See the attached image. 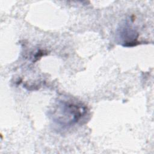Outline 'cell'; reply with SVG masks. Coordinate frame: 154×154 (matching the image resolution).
Listing matches in <instances>:
<instances>
[{"label": "cell", "instance_id": "cell-1", "mask_svg": "<svg viewBox=\"0 0 154 154\" xmlns=\"http://www.w3.org/2000/svg\"><path fill=\"white\" fill-rule=\"evenodd\" d=\"M87 108L81 103L72 100H59L51 113L53 121L63 127L72 126L87 114Z\"/></svg>", "mask_w": 154, "mask_h": 154}]
</instances>
